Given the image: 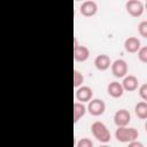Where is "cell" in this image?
<instances>
[{
	"label": "cell",
	"mask_w": 147,
	"mask_h": 147,
	"mask_svg": "<svg viewBox=\"0 0 147 147\" xmlns=\"http://www.w3.org/2000/svg\"><path fill=\"white\" fill-rule=\"evenodd\" d=\"M74 42H75V46H74V57L76 61L78 62H84L88 59L90 56V51L87 47L85 46H82V45H78L77 44V39L75 38L74 39Z\"/></svg>",
	"instance_id": "6"
},
{
	"label": "cell",
	"mask_w": 147,
	"mask_h": 147,
	"mask_svg": "<svg viewBox=\"0 0 147 147\" xmlns=\"http://www.w3.org/2000/svg\"><path fill=\"white\" fill-rule=\"evenodd\" d=\"M107 91H108V94L113 98H119L124 93V88H123L122 84H119L118 82H111L108 85Z\"/></svg>",
	"instance_id": "11"
},
{
	"label": "cell",
	"mask_w": 147,
	"mask_h": 147,
	"mask_svg": "<svg viewBox=\"0 0 147 147\" xmlns=\"http://www.w3.org/2000/svg\"><path fill=\"white\" fill-rule=\"evenodd\" d=\"M138 57L142 63L147 62V47H142L140 49H138Z\"/></svg>",
	"instance_id": "18"
},
{
	"label": "cell",
	"mask_w": 147,
	"mask_h": 147,
	"mask_svg": "<svg viewBox=\"0 0 147 147\" xmlns=\"http://www.w3.org/2000/svg\"><path fill=\"white\" fill-rule=\"evenodd\" d=\"M139 133L134 127H126V126H118L115 132V137L121 142H130L138 138Z\"/></svg>",
	"instance_id": "2"
},
{
	"label": "cell",
	"mask_w": 147,
	"mask_h": 147,
	"mask_svg": "<svg viewBox=\"0 0 147 147\" xmlns=\"http://www.w3.org/2000/svg\"><path fill=\"white\" fill-rule=\"evenodd\" d=\"M77 147H93V142L88 138H83L77 142Z\"/></svg>",
	"instance_id": "19"
},
{
	"label": "cell",
	"mask_w": 147,
	"mask_h": 147,
	"mask_svg": "<svg viewBox=\"0 0 147 147\" xmlns=\"http://www.w3.org/2000/svg\"><path fill=\"white\" fill-rule=\"evenodd\" d=\"M111 71L113 75L117 78H122L127 74V64L124 60L122 59H117L113 62L111 64Z\"/></svg>",
	"instance_id": "5"
},
{
	"label": "cell",
	"mask_w": 147,
	"mask_h": 147,
	"mask_svg": "<svg viewBox=\"0 0 147 147\" xmlns=\"http://www.w3.org/2000/svg\"><path fill=\"white\" fill-rule=\"evenodd\" d=\"M93 96V91L88 86H82L76 91V98L80 102H87L92 99Z\"/></svg>",
	"instance_id": "9"
},
{
	"label": "cell",
	"mask_w": 147,
	"mask_h": 147,
	"mask_svg": "<svg viewBox=\"0 0 147 147\" xmlns=\"http://www.w3.org/2000/svg\"><path fill=\"white\" fill-rule=\"evenodd\" d=\"M87 110L91 115L93 116H100L105 113L106 110V105L102 100L100 99H91L88 101V106H87Z\"/></svg>",
	"instance_id": "3"
},
{
	"label": "cell",
	"mask_w": 147,
	"mask_h": 147,
	"mask_svg": "<svg viewBox=\"0 0 147 147\" xmlns=\"http://www.w3.org/2000/svg\"><path fill=\"white\" fill-rule=\"evenodd\" d=\"M127 13L133 17H139L144 13V5L139 0H129L125 5Z\"/></svg>",
	"instance_id": "4"
},
{
	"label": "cell",
	"mask_w": 147,
	"mask_h": 147,
	"mask_svg": "<svg viewBox=\"0 0 147 147\" xmlns=\"http://www.w3.org/2000/svg\"><path fill=\"white\" fill-rule=\"evenodd\" d=\"M139 95L141 96V99L144 101L147 100V84H142L139 88Z\"/></svg>",
	"instance_id": "20"
},
{
	"label": "cell",
	"mask_w": 147,
	"mask_h": 147,
	"mask_svg": "<svg viewBox=\"0 0 147 147\" xmlns=\"http://www.w3.org/2000/svg\"><path fill=\"white\" fill-rule=\"evenodd\" d=\"M138 31H139V33L141 34V37L147 38V22H146V21H142V22L139 23V25H138Z\"/></svg>",
	"instance_id": "17"
},
{
	"label": "cell",
	"mask_w": 147,
	"mask_h": 147,
	"mask_svg": "<svg viewBox=\"0 0 147 147\" xmlns=\"http://www.w3.org/2000/svg\"><path fill=\"white\" fill-rule=\"evenodd\" d=\"M124 48L129 53H136L140 48V40L136 37H129L124 41Z\"/></svg>",
	"instance_id": "10"
},
{
	"label": "cell",
	"mask_w": 147,
	"mask_h": 147,
	"mask_svg": "<svg viewBox=\"0 0 147 147\" xmlns=\"http://www.w3.org/2000/svg\"><path fill=\"white\" fill-rule=\"evenodd\" d=\"M91 131H92V134L94 136V138L96 140H99L100 142H108L111 138L110 132L108 131L107 126L100 121H95L91 125Z\"/></svg>",
	"instance_id": "1"
},
{
	"label": "cell",
	"mask_w": 147,
	"mask_h": 147,
	"mask_svg": "<svg viewBox=\"0 0 147 147\" xmlns=\"http://www.w3.org/2000/svg\"><path fill=\"white\" fill-rule=\"evenodd\" d=\"M76 1H80V0H76Z\"/></svg>",
	"instance_id": "22"
},
{
	"label": "cell",
	"mask_w": 147,
	"mask_h": 147,
	"mask_svg": "<svg viewBox=\"0 0 147 147\" xmlns=\"http://www.w3.org/2000/svg\"><path fill=\"white\" fill-rule=\"evenodd\" d=\"M94 64L96 67V69L99 70H107L109 67H110V59L108 55L106 54H101V55H98L94 60Z\"/></svg>",
	"instance_id": "12"
},
{
	"label": "cell",
	"mask_w": 147,
	"mask_h": 147,
	"mask_svg": "<svg viewBox=\"0 0 147 147\" xmlns=\"http://www.w3.org/2000/svg\"><path fill=\"white\" fill-rule=\"evenodd\" d=\"M134 111H136V115L141 118V119H145L147 117V103L145 101H141V102H138L136 105V108H134Z\"/></svg>",
	"instance_id": "15"
},
{
	"label": "cell",
	"mask_w": 147,
	"mask_h": 147,
	"mask_svg": "<svg viewBox=\"0 0 147 147\" xmlns=\"http://www.w3.org/2000/svg\"><path fill=\"white\" fill-rule=\"evenodd\" d=\"M98 11V5L94 1L91 0H86L80 5V14L83 16L86 17H91L93 15H95Z\"/></svg>",
	"instance_id": "8"
},
{
	"label": "cell",
	"mask_w": 147,
	"mask_h": 147,
	"mask_svg": "<svg viewBox=\"0 0 147 147\" xmlns=\"http://www.w3.org/2000/svg\"><path fill=\"white\" fill-rule=\"evenodd\" d=\"M131 115L126 109H119L114 115V122L117 126H125L130 123Z\"/></svg>",
	"instance_id": "7"
},
{
	"label": "cell",
	"mask_w": 147,
	"mask_h": 147,
	"mask_svg": "<svg viewBox=\"0 0 147 147\" xmlns=\"http://www.w3.org/2000/svg\"><path fill=\"white\" fill-rule=\"evenodd\" d=\"M84 77L78 70H74V87H78L83 84Z\"/></svg>",
	"instance_id": "16"
},
{
	"label": "cell",
	"mask_w": 147,
	"mask_h": 147,
	"mask_svg": "<svg viewBox=\"0 0 147 147\" xmlns=\"http://www.w3.org/2000/svg\"><path fill=\"white\" fill-rule=\"evenodd\" d=\"M129 147H142V144H141V142H138V141L132 140V141H130V142H129Z\"/></svg>",
	"instance_id": "21"
},
{
	"label": "cell",
	"mask_w": 147,
	"mask_h": 147,
	"mask_svg": "<svg viewBox=\"0 0 147 147\" xmlns=\"http://www.w3.org/2000/svg\"><path fill=\"white\" fill-rule=\"evenodd\" d=\"M122 86L126 91H134L138 87V79H137V77L136 76H132V75H129L126 77L124 76Z\"/></svg>",
	"instance_id": "13"
},
{
	"label": "cell",
	"mask_w": 147,
	"mask_h": 147,
	"mask_svg": "<svg viewBox=\"0 0 147 147\" xmlns=\"http://www.w3.org/2000/svg\"><path fill=\"white\" fill-rule=\"evenodd\" d=\"M86 113V107L80 102L74 103V123H77L82 116H84Z\"/></svg>",
	"instance_id": "14"
}]
</instances>
